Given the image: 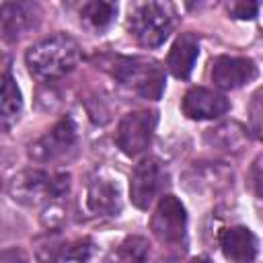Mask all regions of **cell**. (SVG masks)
Masks as SVG:
<instances>
[{"label": "cell", "instance_id": "cell-1", "mask_svg": "<svg viewBox=\"0 0 263 263\" xmlns=\"http://www.w3.org/2000/svg\"><path fill=\"white\" fill-rule=\"evenodd\" d=\"M82 58V49L78 41L68 33L49 35L35 45H31L25 53V62L29 72L39 80H55L72 72Z\"/></svg>", "mask_w": 263, "mask_h": 263}, {"label": "cell", "instance_id": "cell-2", "mask_svg": "<svg viewBox=\"0 0 263 263\" xmlns=\"http://www.w3.org/2000/svg\"><path fill=\"white\" fill-rule=\"evenodd\" d=\"M109 74L123 84L125 88L134 90L136 95L158 101L164 92V70L152 58L144 55H115L105 62Z\"/></svg>", "mask_w": 263, "mask_h": 263}, {"label": "cell", "instance_id": "cell-3", "mask_svg": "<svg viewBox=\"0 0 263 263\" xmlns=\"http://www.w3.org/2000/svg\"><path fill=\"white\" fill-rule=\"evenodd\" d=\"M70 191L68 173H47L41 168H25L8 183V195L12 201L33 208L45 205L53 199H64Z\"/></svg>", "mask_w": 263, "mask_h": 263}, {"label": "cell", "instance_id": "cell-4", "mask_svg": "<svg viewBox=\"0 0 263 263\" xmlns=\"http://www.w3.org/2000/svg\"><path fill=\"white\" fill-rule=\"evenodd\" d=\"M177 23L175 10L166 2H138L127 12V31L144 47L162 45Z\"/></svg>", "mask_w": 263, "mask_h": 263}, {"label": "cell", "instance_id": "cell-5", "mask_svg": "<svg viewBox=\"0 0 263 263\" xmlns=\"http://www.w3.org/2000/svg\"><path fill=\"white\" fill-rule=\"evenodd\" d=\"M168 171L156 156L142 158L129 175V199L138 210H148L166 189Z\"/></svg>", "mask_w": 263, "mask_h": 263}, {"label": "cell", "instance_id": "cell-6", "mask_svg": "<svg viewBox=\"0 0 263 263\" xmlns=\"http://www.w3.org/2000/svg\"><path fill=\"white\" fill-rule=\"evenodd\" d=\"M76 146H78L76 125L70 117H64L47 134H43L39 140H35L29 146V158L39 164L60 162L64 158H70L76 152Z\"/></svg>", "mask_w": 263, "mask_h": 263}, {"label": "cell", "instance_id": "cell-7", "mask_svg": "<svg viewBox=\"0 0 263 263\" xmlns=\"http://www.w3.org/2000/svg\"><path fill=\"white\" fill-rule=\"evenodd\" d=\"M154 238L166 247L185 245L187 238V212L175 195H160L150 218Z\"/></svg>", "mask_w": 263, "mask_h": 263}, {"label": "cell", "instance_id": "cell-8", "mask_svg": "<svg viewBox=\"0 0 263 263\" xmlns=\"http://www.w3.org/2000/svg\"><path fill=\"white\" fill-rule=\"evenodd\" d=\"M156 121H158L156 113L148 111V109H138V111L125 113L115 132L117 148L129 158L144 154L152 142Z\"/></svg>", "mask_w": 263, "mask_h": 263}, {"label": "cell", "instance_id": "cell-9", "mask_svg": "<svg viewBox=\"0 0 263 263\" xmlns=\"http://www.w3.org/2000/svg\"><path fill=\"white\" fill-rule=\"evenodd\" d=\"M41 18V8L35 2H4L0 4V39L14 43L31 33Z\"/></svg>", "mask_w": 263, "mask_h": 263}, {"label": "cell", "instance_id": "cell-10", "mask_svg": "<svg viewBox=\"0 0 263 263\" xmlns=\"http://www.w3.org/2000/svg\"><path fill=\"white\" fill-rule=\"evenodd\" d=\"M181 109L189 119L205 121V119H218L230 111V101L212 88L205 86H193L185 92L181 101Z\"/></svg>", "mask_w": 263, "mask_h": 263}, {"label": "cell", "instance_id": "cell-11", "mask_svg": "<svg viewBox=\"0 0 263 263\" xmlns=\"http://www.w3.org/2000/svg\"><path fill=\"white\" fill-rule=\"evenodd\" d=\"M257 76V66L251 58L220 55L212 64V80L222 90H234L249 84Z\"/></svg>", "mask_w": 263, "mask_h": 263}, {"label": "cell", "instance_id": "cell-12", "mask_svg": "<svg viewBox=\"0 0 263 263\" xmlns=\"http://www.w3.org/2000/svg\"><path fill=\"white\" fill-rule=\"evenodd\" d=\"M119 185L107 177H95L86 189V210L99 218H111L121 212Z\"/></svg>", "mask_w": 263, "mask_h": 263}, {"label": "cell", "instance_id": "cell-13", "mask_svg": "<svg viewBox=\"0 0 263 263\" xmlns=\"http://www.w3.org/2000/svg\"><path fill=\"white\" fill-rule=\"evenodd\" d=\"M220 249L230 263H253L259 253V240L247 226H230L220 232Z\"/></svg>", "mask_w": 263, "mask_h": 263}, {"label": "cell", "instance_id": "cell-14", "mask_svg": "<svg viewBox=\"0 0 263 263\" xmlns=\"http://www.w3.org/2000/svg\"><path fill=\"white\" fill-rule=\"evenodd\" d=\"M197 55H199V39H197V35L191 33V31L181 33L175 39V43H173V47H171V51L166 55V68L175 78L185 80V78L191 76L193 66L197 62Z\"/></svg>", "mask_w": 263, "mask_h": 263}, {"label": "cell", "instance_id": "cell-15", "mask_svg": "<svg viewBox=\"0 0 263 263\" xmlns=\"http://www.w3.org/2000/svg\"><path fill=\"white\" fill-rule=\"evenodd\" d=\"M23 111V95L12 74H0V136L8 134Z\"/></svg>", "mask_w": 263, "mask_h": 263}, {"label": "cell", "instance_id": "cell-16", "mask_svg": "<svg viewBox=\"0 0 263 263\" xmlns=\"http://www.w3.org/2000/svg\"><path fill=\"white\" fill-rule=\"evenodd\" d=\"M185 179H187V187L193 191H205V189L216 191V189L232 185V173L218 162L197 164L185 175Z\"/></svg>", "mask_w": 263, "mask_h": 263}, {"label": "cell", "instance_id": "cell-17", "mask_svg": "<svg viewBox=\"0 0 263 263\" xmlns=\"http://www.w3.org/2000/svg\"><path fill=\"white\" fill-rule=\"evenodd\" d=\"M203 140L210 148L224 150V152H236L247 142V129L236 121H226V123H220L208 129Z\"/></svg>", "mask_w": 263, "mask_h": 263}, {"label": "cell", "instance_id": "cell-18", "mask_svg": "<svg viewBox=\"0 0 263 263\" xmlns=\"http://www.w3.org/2000/svg\"><path fill=\"white\" fill-rule=\"evenodd\" d=\"M150 257V242L144 236H125L109 255L107 263H146Z\"/></svg>", "mask_w": 263, "mask_h": 263}, {"label": "cell", "instance_id": "cell-19", "mask_svg": "<svg viewBox=\"0 0 263 263\" xmlns=\"http://www.w3.org/2000/svg\"><path fill=\"white\" fill-rule=\"evenodd\" d=\"M53 263H103V251L92 238H78L64 245Z\"/></svg>", "mask_w": 263, "mask_h": 263}, {"label": "cell", "instance_id": "cell-20", "mask_svg": "<svg viewBox=\"0 0 263 263\" xmlns=\"http://www.w3.org/2000/svg\"><path fill=\"white\" fill-rule=\"evenodd\" d=\"M117 14V4L113 2H84L80 6V21L92 29V31H103L107 29Z\"/></svg>", "mask_w": 263, "mask_h": 263}, {"label": "cell", "instance_id": "cell-21", "mask_svg": "<svg viewBox=\"0 0 263 263\" xmlns=\"http://www.w3.org/2000/svg\"><path fill=\"white\" fill-rule=\"evenodd\" d=\"M66 208L62 203V199H53V201H47L43 205V212H41V224L47 228V232H58L64 224H66Z\"/></svg>", "mask_w": 263, "mask_h": 263}, {"label": "cell", "instance_id": "cell-22", "mask_svg": "<svg viewBox=\"0 0 263 263\" xmlns=\"http://www.w3.org/2000/svg\"><path fill=\"white\" fill-rule=\"evenodd\" d=\"M228 12H230L232 18L251 21V18L257 16L259 4H257V2H232V4H228Z\"/></svg>", "mask_w": 263, "mask_h": 263}, {"label": "cell", "instance_id": "cell-23", "mask_svg": "<svg viewBox=\"0 0 263 263\" xmlns=\"http://www.w3.org/2000/svg\"><path fill=\"white\" fill-rule=\"evenodd\" d=\"M249 113H251V132L255 138L261 136V90H257L253 95V101L249 105Z\"/></svg>", "mask_w": 263, "mask_h": 263}, {"label": "cell", "instance_id": "cell-24", "mask_svg": "<svg viewBox=\"0 0 263 263\" xmlns=\"http://www.w3.org/2000/svg\"><path fill=\"white\" fill-rule=\"evenodd\" d=\"M0 263H29V255L21 247H10L0 251Z\"/></svg>", "mask_w": 263, "mask_h": 263}, {"label": "cell", "instance_id": "cell-25", "mask_svg": "<svg viewBox=\"0 0 263 263\" xmlns=\"http://www.w3.org/2000/svg\"><path fill=\"white\" fill-rule=\"evenodd\" d=\"M259 168H261V156H257L255 158V162H253V168H251V183H253V189H255V195L259 197L261 195V173H259Z\"/></svg>", "mask_w": 263, "mask_h": 263}, {"label": "cell", "instance_id": "cell-26", "mask_svg": "<svg viewBox=\"0 0 263 263\" xmlns=\"http://www.w3.org/2000/svg\"><path fill=\"white\" fill-rule=\"evenodd\" d=\"M189 263H212L208 257H195V259H191Z\"/></svg>", "mask_w": 263, "mask_h": 263}, {"label": "cell", "instance_id": "cell-27", "mask_svg": "<svg viewBox=\"0 0 263 263\" xmlns=\"http://www.w3.org/2000/svg\"><path fill=\"white\" fill-rule=\"evenodd\" d=\"M0 187H2V173H0Z\"/></svg>", "mask_w": 263, "mask_h": 263}, {"label": "cell", "instance_id": "cell-28", "mask_svg": "<svg viewBox=\"0 0 263 263\" xmlns=\"http://www.w3.org/2000/svg\"><path fill=\"white\" fill-rule=\"evenodd\" d=\"M162 263H175V261H162Z\"/></svg>", "mask_w": 263, "mask_h": 263}]
</instances>
